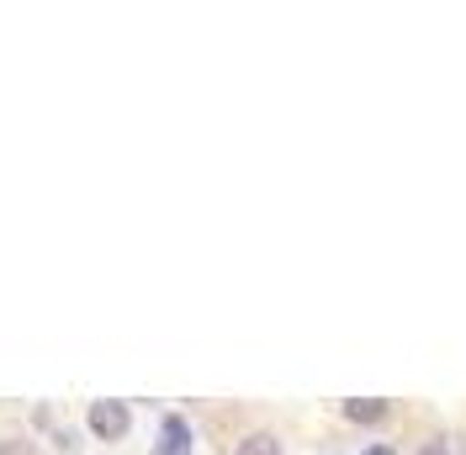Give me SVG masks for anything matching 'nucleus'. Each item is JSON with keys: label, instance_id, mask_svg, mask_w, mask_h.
<instances>
[{"label": "nucleus", "instance_id": "1", "mask_svg": "<svg viewBox=\"0 0 466 455\" xmlns=\"http://www.w3.org/2000/svg\"><path fill=\"white\" fill-rule=\"evenodd\" d=\"M127 424H133L127 402H90V434L96 440H122Z\"/></svg>", "mask_w": 466, "mask_h": 455}, {"label": "nucleus", "instance_id": "2", "mask_svg": "<svg viewBox=\"0 0 466 455\" xmlns=\"http://www.w3.org/2000/svg\"><path fill=\"white\" fill-rule=\"evenodd\" d=\"M345 419H350V424H381V419H387V402H381V398H350L345 402Z\"/></svg>", "mask_w": 466, "mask_h": 455}, {"label": "nucleus", "instance_id": "3", "mask_svg": "<svg viewBox=\"0 0 466 455\" xmlns=\"http://www.w3.org/2000/svg\"><path fill=\"white\" fill-rule=\"evenodd\" d=\"M233 455H281V440H276V434H244V440L233 445Z\"/></svg>", "mask_w": 466, "mask_h": 455}, {"label": "nucleus", "instance_id": "4", "mask_svg": "<svg viewBox=\"0 0 466 455\" xmlns=\"http://www.w3.org/2000/svg\"><path fill=\"white\" fill-rule=\"evenodd\" d=\"M165 445H180V450H186V445H191V429H186V419H165Z\"/></svg>", "mask_w": 466, "mask_h": 455}, {"label": "nucleus", "instance_id": "5", "mask_svg": "<svg viewBox=\"0 0 466 455\" xmlns=\"http://www.w3.org/2000/svg\"><path fill=\"white\" fill-rule=\"evenodd\" d=\"M0 455H32L27 440H0Z\"/></svg>", "mask_w": 466, "mask_h": 455}, {"label": "nucleus", "instance_id": "6", "mask_svg": "<svg viewBox=\"0 0 466 455\" xmlns=\"http://www.w3.org/2000/svg\"><path fill=\"white\" fill-rule=\"evenodd\" d=\"M360 455H398V450H392V445H366Z\"/></svg>", "mask_w": 466, "mask_h": 455}, {"label": "nucleus", "instance_id": "7", "mask_svg": "<svg viewBox=\"0 0 466 455\" xmlns=\"http://www.w3.org/2000/svg\"><path fill=\"white\" fill-rule=\"evenodd\" d=\"M154 455H191V450H180V445H159Z\"/></svg>", "mask_w": 466, "mask_h": 455}, {"label": "nucleus", "instance_id": "8", "mask_svg": "<svg viewBox=\"0 0 466 455\" xmlns=\"http://www.w3.org/2000/svg\"><path fill=\"white\" fill-rule=\"evenodd\" d=\"M419 455H445V445H440V440H435V445H424V450H419Z\"/></svg>", "mask_w": 466, "mask_h": 455}]
</instances>
